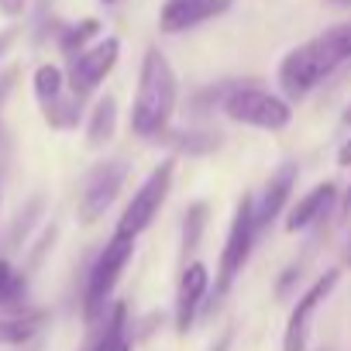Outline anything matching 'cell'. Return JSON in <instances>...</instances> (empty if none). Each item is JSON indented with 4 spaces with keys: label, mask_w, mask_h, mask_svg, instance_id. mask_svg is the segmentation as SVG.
<instances>
[{
    "label": "cell",
    "mask_w": 351,
    "mask_h": 351,
    "mask_svg": "<svg viewBox=\"0 0 351 351\" xmlns=\"http://www.w3.org/2000/svg\"><path fill=\"white\" fill-rule=\"evenodd\" d=\"M117 131V100L114 97H100L90 110V121H86V145L90 148H100L114 138Z\"/></svg>",
    "instance_id": "9a60e30c"
},
{
    "label": "cell",
    "mask_w": 351,
    "mask_h": 351,
    "mask_svg": "<svg viewBox=\"0 0 351 351\" xmlns=\"http://www.w3.org/2000/svg\"><path fill=\"white\" fill-rule=\"evenodd\" d=\"M14 38H18V32L14 28H8V32H0V59H4V52L14 45Z\"/></svg>",
    "instance_id": "cb8c5ba5"
},
{
    "label": "cell",
    "mask_w": 351,
    "mask_h": 351,
    "mask_svg": "<svg viewBox=\"0 0 351 351\" xmlns=\"http://www.w3.org/2000/svg\"><path fill=\"white\" fill-rule=\"evenodd\" d=\"M221 107L234 124H248V128H258V131H282L293 121L289 100L276 97L262 86H231Z\"/></svg>",
    "instance_id": "5b68a950"
},
{
    "label": "cell",
    "mask_w": 351,
    "mask_h": 351,
    "mask_svg": "<svg viewBox=\"0 0 351 351\" xmlns=\"http://www.w3.org/2000/svg\"><path fill=\"white\" fill-rule=\"evenodd\" d=\"M348 59H351V21L334 25L324 35L289 49L279 62V86L286 100H303L313 86H320Z\"/></svg>",
    "instance_id": "6da1fadb"
},
{
    "label": "cell",
    "mask_w": 351,
    "mask_h": 351,
    "mask_svg": "<svg viewBox=\"0 0 351 351\" xmlns=\"http://www.w3.org/2000/svg\"><path fill=\"white\" fill-rule=\"evenodd\" d=\"M341 282V269H327L324 276H317L310 282V289L296 300L289 320H286V334H282V351H306L310 344V327H313V317L317 310L324 306V300L337 289Z\"/></svg>",
    "instance_id": "9c48e42d"
},
{
    "label": "cell",
    "mask_w": 351,
    "mask_h": 351,
    "mask_svg": "<svg viewBox=\"0 0 351 351\" xmlns=\"http://www.w3.org/2000/svg\"><path fill=\"white\" fill-rule=\"evenodd\" d=\"M337 165H344V169H351V138L337 148Z\"/></svg>",
    "instance_id": "d4e9b609"
},
{
    "label": "cell",
    "mask_w": 351,
    "mask_h": 351,
    "mask_svg": "<svg viewBox=\"0 0 351 351\" xmlns=\"http://www.w3.org/2000/svg\"><path fill=\"white\" fill-rule=\"evenodd\" d=\"M341 207H344V214H351V186H348V193H344V204H341Z\"/></svg>",
    "instance_id": "4316f807"
},
{
    "label": "cell",
    "mask_w": 351,
    "mask_h": 351,
    "mask_svg": "<svg viewBox=\"0 0 351 351\" xmlns=\"http://www.w3.org/2000/svg\"><path fill=\"white\" fill-rule=\"evenodd\" d=\"M228 348H231V330H224V334L210 344V351H228Z\"/></svg>",
    "instance_id": "484cf974"
},
{
    "label": "cell",
    "mask_w": 351,
    "mask_h": 351,
    "mask_svg": "<svg viewBox=\"0 0 351 351\" xmlns=\"http://www.w3.org/2000/svg\"><path fill=\"white\" fill-rule=\"evenodd\" d=\"M231 8V0H165L158 11V28L165 35H180L190 32Z\"/></svg>",
    "instance_id": "8fae6325"
},
{
    "label": "cell",
    "mask_w": 351,
    "mask_h": 351,
    "mask_svg": "<svg viewBox=\"0 0 351 351\" xmlns=\"http://www.w3.org/2000/svg\"><path fill=\"white\" fill-rule=\"evenodd\" d=\"M204 228H207V204L200 200V204H193V207L186 210V221H183V255H190V252L200 248Z\"/></svg>",
    "instance_id": "ffe728a7"
},
{
    "label": "cell",
    "mask_w": 351,
    "mask_h": 351,
    "mask_svg": "<svg viewBox=\"0 0 351 351\" xmlns=\"http://www.w3.org/2000/svg\"><path fill=\"white\" fill-rule=\"evenodd\" d=\"M49 320L45 310H18V313H0V344H25L32 341L42 324Z\"/></svg>",
    "instance_id": "5bb4252c"
},
{
    "label": "cell",
    "mask_w": 351,
    "mask_h": 351,
    "mask_svg": "<svg viewBox=\"0 0 351 351\" xmlns=\"http://www.w3.org/2000/svg\"><path fill=\"white\" fill-rule=\"evenodd\" d=\"M258 241V228H255V197L245 193L234 207V217H231V228H228V238H224V248H221V262H217V279H214V296H228L234 279L241 276V269L248 265L252 258V248Z\"/></svg>",
    "instance_id": "277c9868"
},
{
    "label": "cell",
    "mask_w": 351,
    "mask_h": 351,
    "mask_svg": "<svg viewBox=\"0 0 351 351\" xmlns=\"http://www.w3.org/2000/svg\"><path fill=\"white\" fill-rule=\"evenodd\" d=\"M14 272H18V269H14V265H11L8 258H0V293L8 289V282L14 279Z\"/></svg>",
    "instance_id": "603a6c76"
},
{
    "label": "cell",
    "mask_w": 351,
    "mask_h": 351,
    "mask_svg": "<svg viewBox=\"0 0 351 351\" xmlns=\"http://www.w3.org/2000/svg\"><path fill=\"white\" fill-rule=\"evenodd\" d=\"M296 180H300L296 162H282V165L269 176L262 197H255V228H258V234L286 210V204H289V197H293V190H296Z\"/></svg>",
    "instance_id": "7c38bea8"
},
{
    "label": "cell",
    "mask_w": 351,
    "mask_h": 351,
    "mask_svg": "<svg viewBox=\"0 0 351 351\" xmlns=\"http://www.w3.org/2000/svg\"><path fill=\"white\" fill-rule=\"evenodd\" d=\"M344 262H351V238H348V248H344Z\"/></svg>",
    "instance_id": "f1b7e54d"
},
{
    "label": "cell",
    "mask_w": 351,
    "mask_h": 351,
    "mask_svg": "<svg viewBox=\"0 0 351 351\" xmlns=\"http://www.w3.org/2000/svg\"><path fill=\"white\" fill-rule=\"evenodd\" d=\"M155 141H162L176 152H186V155H204V152H214L221 145V138L214 131H165Z\"/></svg>",
    "instance_id": "2e32d148"
},
{
    "label": "cell",
    "mask_w": 351,
    "mask_h": 351,
    "mask_svg": "<svg viewBox=\"0 0 351 351\" xmlns=\"http://www.w3.org/2000/svg\"><path fill=\"white\" fill-rule=\"evenodd\" d=\"M176 100H180V83H176V73H172L165 52L148 49L141 59L138 93L131 104V131L138 138H148V141L165 134L169 121L176 114Z\"/></svg>",
    "instance_id": "7a4b0ae2"
},
{
    "label": "cell",
    "mask_w": 351,
    "mask_h": 351,
    "mask_svg": "<svg viewBox=\"0 0 351 351\" xmlns=\"http://www.w3.org/2000/svg\"><path fill=\"white\" fill-rule=\"evenodd\" d=\"M32 86H35V100H38L42 107L56 104V100L69 90V86H66V73H62L59 66H52V62H45V66H38V69H35Z\"/></svg>",
    "instance_id": "ac0fdd59"
},
{
    "label": "cell",
    "mask_w": 351,
    "mask_h": 351,
    "mask_svg": "<svg viewBox=\"0 0 351 351\" xmlns=\"http://www.w3.org/2000/svg\"><path fill=\"white\" fill-rule=\"evenodd\" d=\"M25 8H28V0H0V11H4L8 18H18V14H25Z\"/></svg>",
    "instance_id": "7402d4cb"
},
{
    "label": "cell",
    "mask_w": 351,
    "mask_h": 351,
    "mask_svg": "<svg viewBox=\"0 0 351 351\" xmlns=\"http://www.w3.org/2000/svg\"><path fill=\"white\" fill-rule=\"evenodd\" d=\"M93 38H100V21H97V18H86V21L66 25V28L59 32V49H62L69 59H76L80 52H86V49L93 45Z\"/></svg>",
    "instance_id": "e0dca14e"
},
{
    "label": "cell",
    "mask_w": 351,
    "mask_h": 351,
    "mask_svg": "<svg viewBox=\"0 0 351 351\" xmlns=\"http://www.w3.org/2000/svg\"><path fill=\"white\" fill-rule=\"evenodd\" d=\"M334 4H351V0H334Z\"/></svg>",
    "instance_id": "f546056e"
},
{
    "label": "cell",
    "mask_w": 351,
    "mask_h": 351,
    "mask_svg": "<svg viewBox=\"0 0 351 351\" xmlns=\"http://www.w3.org/2000/svg\"><path fill=\"white\" fill-rule=\"evenodd\" d=\"M14 76H18V69L0 73V110H4V100H8V93L14 90Z\"/></svg>",
    "instance_id": "44dd1931"
},
{
    "label": "cell",
    "mask_w": 351,
    "mask_h": 351,
    "mask_svg": "<svg viewBox=\"0 0 351 351\" xmlns=\"http://www.w3.org/2000/svg\"><path fill=\"white\" fill-rule=\"evenodd\" d=\"M42 114H45L49 128H56V131H73V128L80 124V117H83V100L73 97V93L66 90L56 104L42 107Z\"/></svg>",
    "instance_id": "d6986e66"
},
{
    "label": "cell",
    "mask_w": 351,
    "mask_h": 351,
    "mask_svg": "<svg viewBox=\"0 0 351 351\" xmlns=\"http://www.w3.org/2000/svg\"><path fill=\"white\" fill-rule=\"evenodd\" d=\"M104 4H117V0H104Z\"/></svg>",
    "instance_id": "4dcf8cb0"
},
{
    "label": "cell",
    "mask_w": 351,
    "mask_h": 351,
    "mask_svg": "<svg viewBox=\"0 0 351 351\" xmlns=\"http://www.w3.org/2000/svg\"><path fill=\"white\" fill-rule=\"evenodd\" d=\"M341 121H344V124H348V128H351V107H348V110H344V114H341Z\"/></svg>",
    "instance_id": "83f0119b"
},
{
    "label": "cell",
    "mask_w": 351,
    "mask_h": 351,
    "mask_svg": "<svg viewBox=\"0 0 351 351\" xmlns=\"http://www.w3.org/2000/svg\"><path fill=\"white\" fill-rule=\"evenodd\" d=\"M124 180H128V162L121 158H107V162H97L86 180L80 186V197H76V214L83 224H97L110 204L117 200V193L124 190Z\"/></svg>",
    "instance_id": "52a82bcc"
},
{
    "label": "cell",
    "mask_w": 351,
    "mask_h": 351,
    "mask_svg": "<svg viewBox=\"0 0 351 351\" xmlns=\"http://www.w3.org/2000/svg\"><path fill=\"white\" fill-rule=\"evenodd\" d=\"M172 176H176V162H172V158L158 162V165L145 176V183L134 190V197L128 200V207H124V214H121V221H117V228H114L117 234H131V238H138L141 231L152 228V221L158 217L162 204L169 200Z\"/></svg>",
    "instance_id": "8992f818"
},
{
    "label": "cell",
    "mask_w": 351,
    "mask_h": 351,
    "mask_svg": "<svg viewBox=\"0 0 351 351\" xmlns=\"http://www.w3.org/2000/svg\"><path fill=\"white\" fill-rule=\"evenodd\" d=\"M117 56H121V38L107 35V38H97V42H93L86 52H80L76 59H69V73H66L69 93L80 97V100L93 97V93L104 86V80L114 73Z\"/></svg>",
    "instance_id": "ba28073f"
},
{
    "label": "cell",
    "mask_w": 351,
    "mask_h": 351,
    "mask_svg": "<svg viewBox=\"0 0 351 351\" xmlns=\"http://www.w3.org/2000/svg\"><path fill=\"white\" fill-rule=\"evenodd\" d=\"M134 241L131 234H110V241L104 245V252L93 258L90 272H86V286H83V320L86 327L104 320L110 310V293L121 282V272L128 269V262L134 258Z\"/></svg>",
    "instance_id": "3957f363"
},
{
    "label": "cell",
    "mask_w": 351,
    "mask_h": 351,
    "mask_svg": "<svg viewBox=\"0 0 351 351\" xmlns=\"http://www.w3.org/2000/svg\"><path fill=\"white\" fill-rule=\"evenodd\" d=\"M207 293H210V269L204 262L183 265L180 286H176V330H180V334H186L193 327Z\"/></svg>",
    "instance_id": "30bf717a"
},
{
    "label": "cell",
    "mask_w": 351,
    "mask_h": 351,
    "mask_svg": "<svg viewBox=\"0 0 351 351\" xmlns=\"http://www.w3.org/2000/svg\"><path fill=\"white\" fill-rule=\"evenodd\" d=\"M334 200H337V183H317L310 193H303L293 207H289V214H286V231L289 234H296V231H306L310 224H317L330 207H334Z\"/></svg>",
    "instance_id": "4fadbf2b"
}]
</instances>
